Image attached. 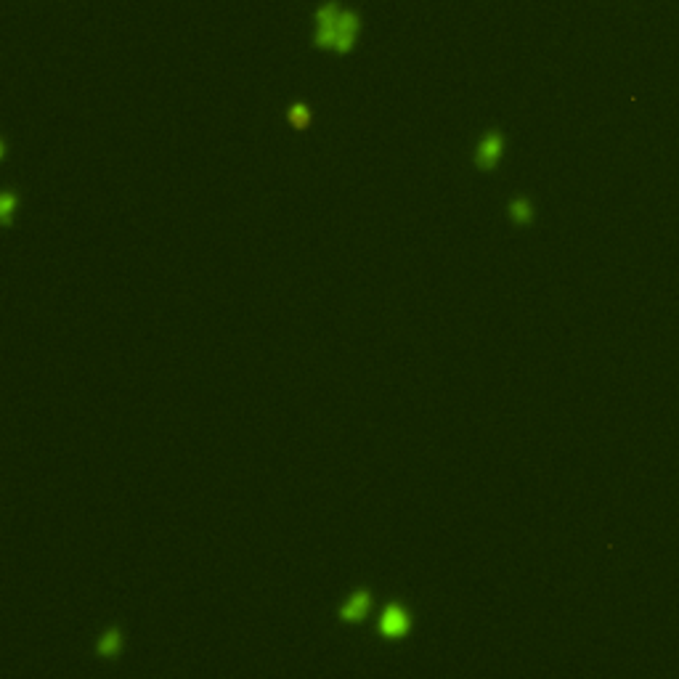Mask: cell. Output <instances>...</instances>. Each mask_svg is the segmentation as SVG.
<instances>
[{"instance_id":"9","label":"cell","mask_w":679,"mask_h":679,"mask_svg":"<svg viewBox=\"0 0 679 679\" xmlns=\"http://www.w3.org/2000/svg\"><path fill=\"white\" fill-rule=\"evenodd\" d=\"M337 19H340V5L337 3H326L324 8H319V14H316L319 27H332V24H337Z\"/></svg>"},{"instance_id":"6","label":"cell","mask_w":679,"mask_h":679,"mask_svg":"<svg viewBox=\"0 0 679 679\" xmlns=\"http://www.w3.org/2000/svg\"><path fill=\"white\" fill-rule=\"evenodd\" d=\"M16 204H19V197H16V191H11V189L0 197V220H3V226H11V223H14Z\"/></svg>"},{"instance_id":"5","label":"cell","mask_w":679,"mask_h":679,"mask_svg":"<svg viewBox=\"0 0 679 679\" xmlns=\"http://www.w3.org/2000/svg\"><path fill=\"white\" fill-rule=\"evenodd\" d=\"M507 213H510V220H512V223L528 226V223L534 220V204H531V200H525V197H518V200L510 202Z\"/></svg>"},{"instance_id":"4","label":"cell","mask_w":679,"mask_h":679,"mask_svg":"<svg viewBox=\"0 0 679 679\" xmlns=\"http://www.w3.org/2000/svg\"><path fill=\"white\" fill-rule=\"evenodd\" d=\"M125 650V632L120 626H106L96 639V656L99 658H117Z\"/></svg>"},{"instance_id":"3","label":"cell","mask_w":679,"mask_h":679,"mask_svg":"<svg viewBox=\"0 0 679 679\" xmlns=\"http://www.w3.org/2000/svg\"><path fill=\"white\" fill-rule=\"evenodd\" d=\"M501 154H504V139H501V133L491 130L480 139L478 149H475V165L480 170H494L497 162L501 160Z\"/></svg>"},{"instance_id":"7","label":"cell","mask_w":679,"mask_h":679,"mask_svg":"<svg viewBox=\"0 0 679 679\" xmlns=\"http://www.w3.org/2000/svg\"><path fill=\"white\" fill-rule=\"evenodd\" d=\"M361 21L359 16L353 14V11H340V19H337V38L340 35H350V38H356V32H359Z\"/></svg>"},{"instance_id":"10","label":"cell","mask_w":679,"mask_h":679,"mask_svg":"<svg viewBox=\"0 0 679 679\" xmlns=\"http://www.w3.org/2000/svg\"><path fill=\"white\" fill-rule=\"evenodd\" d=\"M335 43H337V24L316 29V45L319 48H335Z\"/></svg>"},{"instance_id":"2","label":"cell","mask_w":679,"mask_h":679,"mask_svg":"<svg viewBox=\"0 0 679 679\" xmlns=\"http://www.w3.org/2000/svg\"><path fill=\"white\" fill-rule=\"evenodd\" d=\"M372 605H374V595L366 586H361L356 592H350L348 599L340 605L337 619L342 623H361V621H366V616L372 613Z\"/></svg>"},{"instance_id":"1","label":"cell","mask_w":679,"mask_h":679,"mask_svg":"<svg viewBox=\"0 0 679 679\" xmlns=\"http://www.w3.org/2000/svg\"><path fill=\"white\" fill-rule=\"evenodd\" d=\"M377 632H380L382 639H390V642L409 637V632H412V610L403 602H396V599L388 602L382 608L380 619H377Z\"/></svg>"},{"instance_id":"8","label":"cell","mask_w":679,"mask_h":679,"mask_svg":"<svg viewBox=\"0 0 679 679\" xmlns=\"http://www.w3.org/2000/svg\"><path fill=\"white\" fill-rule=\"evenodd\" d=\"M287 117H289V122H292V128L305 130V128H308V122H311V109H308L305 104H292Z\"/></svg>"}]
</instances>
